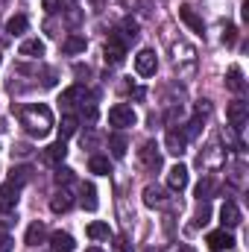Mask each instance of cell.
Here are the masks:
<instances>
[{
    "instance_id": "b9f144b4",
    "label": "cell",
    "mask_w": 249,
    "mask_h": 252,
    "mask_svg": "<svg viewBox=\"0 0 249 252\" xmlns=\"http://www.w3.org/2000/svg\"><path fill=\"white\" fill-rule=\"evenodd\" d=\"M67 3H76V0H67Z\"/></svg>"
},
{
    "instance_id": "5b68a950",
    "label": "cell",
    "mask_w": 249,
    "mask_h": 252,
    "mask_svg": "<svg viewBox=\"0 0 249 252\" xmlns=\"http://www.w3.org/2000/svg\"><path fill=\"white\" fill-rule=\"evenodd\" d=\"M187 141H190V138L185 135V129H182V126H179V129H176V126H170V129H167V135H164V147H167V153H170V156H182V153L187 150Z\"/></svg>"
},
{
    "instance_id": "277c9868",
    "label": "cell",
    "mask_w": 249,
    "mask_h": 252,
    "mask_svg": "<svg viewBox=\"0 0 249 252\" xmlns=\"http://www.w3.org/2000/svg\"><path fill=\"white\" fill-rule=\"evenodd\" d=\"M199 164H202L205 170H217L220 164H226V153H223V147H220V141H217V138H214V141L202 150Z\"/></svg>"
},
{
    "instance_id": "9a60e30c",
    "label": "cell",
    "mask_w": 249,
    "mask_h": 252,
    "mask_svg": "<svg viewBox=\"0 0 249 252\" xmlns=\"http://www.w3.org/2000/svg\"><path fill=\"white\" fill-rule=\"evenodd\" d=\"M85 97H88V91H85L82 85H73V88L62 91L59 103H62V109H76V106H82V100H85Z\"/></svg>"
},
{
    "instance_id": "ab89813d",
    "label": "cell",
    "mask_w": 249,
    "mask_h": 252,
    "mask_svg": "<svg viewBox=\"0 0 249 252\" xmlns=\"http://www.w3.org/2000/svg\"><path fill=\"white\" fill-rule=\"evenodd\" d=\"M167 252H193V250H190L187 244H176V247H170Z\"/></svg>"
},
{
    "instance_id": "d4e9b609",
    "label": "cell",
    "mask_w": 249,
    "mask_h": 252,
    "mask_svg": "<svg viewBox=\"0 0 249 252\" xmlns=\"http://www.w3.org/2000/svg\"><path fill=\"white\" fill-rule=\"evenodd\" d=\"M27 27H30L27 15H12V18L6 21V32H9V35H24V32H27Z\"/></svg>"
},
{
    "instance_id": "7a4b0ae2",
    "label": "cell",
    "mask_w": 249,
    "mask_h": 252,
    "mask_svg": "<svg viewBox=\"0 0 249 252\" xmlns=\"http://www.w3.org/2000/svg\"><path fill=\"white\" fill-rule=\"evenodd\" d=\"M170 53H173V64L179 67V76H190L193 67H196V50L185 41H173Z\"/></svg>"
},
{
    "instance_id": "5bb4252c",
    "label": "cell",
    "mask_w": 249,
    "mask_h": 252,
    "mask_svg": "<svg viewBox=\"0 0 249 252\" xmlns=\"http://www.w3.org/2000/svg\"><path fill=\"white\" fill-rule=\"evenodd\" d=\"M170 202V196H167V190L158 188V185H147L144 188V205H150V208H164Z\"/></svg>"
},
{
    "instance_id": "8992f818",
    "label": "cell",
    "mask_w": 249,
    "mask_h": 252,
    "mask_svg": "<svg viewBox=\"0 0 249 252\" xmlns=\"http://www.w3.org/2000/svg\"><path fill=\"white\" fill-rule=\"evenodd\" d=\"M205 244H208L211 252H235V235L226 232V229H217L205 238Z\"/></svg>"
},
{
    "instance_id": "2e32d148",
    "label": "cell",
    "mask_w": 249,
    "mask_h": 252,
    "mask_svg": "<svg viewBox=\"0 0 249 252\" xmlns=\"http://www.w3.org/2000/svg\"><path fill=\"white\" fill-rule=\"evenodd\" d=\"M220 223H223V229L241 226V208H238L235 202H223V208H220Z\"/></svg>"
},
{
    "instance_id": "e0dca14e",
    "label": "cell",
    "mask_w": 249,
    "mask_h": 252,
    "mask_svg": "<svg viewBox=\"0 0 249 252\" xmlns=\"http://www.w3.org/2000/svg\"><path fill=\"white\" fill-rule=\"evenodd\" d=\"M167 188L170 190H185L187 188V167L185 164H176L167 170Z\"/></svg>"
},
{
    "instance_id": "4fadbf2b",
    "label": "cell",
    "mask_w": 249,
    "mask_h": 252,
    "mask_svg": "<svg viewBox=\"0 0 249 252\" xmlns=\"http://www.w3.org/2000/svg\"><path fill=\"white\" fill-rule=\"evenodd\" d=\"M64 156H67V147H64L62 138H59V141H53L50 147H44V150H41V161H44V164H62Z\"/></svg>"
},
{
    "instance_id": "30bf717a",
    "label": "cell",
    "mask_w": 249,
    "mask_h": 252,
    "mask_svg": "<svg viewBox=\"0 0 249 252\" xmlns=\"http://www.w3.org/2000/svg\"><path fill=\"white\" fill-rule=\"evenodd\" d=\"M18 193H21V188L12 185V182H3L0 185V211L3 214H9V211L18 208Z\"/></svg>"
},
{
    "instance_id": "ba28073f",
    "label": "cell",
    "mask_w": 249,
    "mask_h": 252,
    "mask_svg": "<svg viewBox=\"0 0 249 252\" xmlns=\"http://www.w3.org/2000/svg\"><path fill=\"white\" fill-rule=\"evenodd\" d=\"M226 118H229V126L235 129V132H241L249 121V109L244 100H235V103H229V109H226Z\"/></svg>"
},
{
    "instance_id": "8fae6325",
    "label": "cell",
    "mask_w": 249,
    "mask_h": 252,
    "mask_svg": "<svg viewBox=\"0 0 249 252\" xmlns=\"http://www.w3.org/2000/svg\"><path fill=\"white\" fill-rule=\"evenodd\" d=\"M70 205H73V190H70V185H59V190H56L53 199H50L53 214H64V211H70Z\"/></svg>"
},
{
    "instance_id": "ffe728a7",
    "label": "cell",
    "mask_w": 249,
    "mask_h": 252,
    "mask_svg": "<svg viewBox=\"0 0 249 252\" xmlns=\"http://www.w3.org/2000/svg\"><path fill=\"white\" fill-rule=\"evenodd\" d=\"M50 250L53 252H73L76 250V241L67 232H53L50 235Z\"/></svg>"
},
{
    "instance_id": "83f0119b",
    "label": "cell",
    "mask_w": 249,
    "mask_h": 252,
    "mask_svg": "<svg viewBox=\"0 0 249 252\" xmlns=\"http://www.w3.org/2000/svg\"><path fill=\"white\" fill-rule=\"evenodd\" d=\"M100 199H97V188L94 185H82V208L85 211H97Z\"/></svg>"
},
{
    "instance_id": "52a82bcc",
    "label": "cell",
    "mask_w": 249,
    "mask_h": 252,
    "mask_svg": "<svg viewBox=\"0 0 249 252\" xmlns=\"http://www.w3.org/2000/svg\"><path fill=\"white\" fill-rule=\"evenodd\" d=\"M135 70H138V76H153V73L158 70V56H156V50L144 47V50L135 56Z\"/></svg>"
},
{
    "instance_id": "484cf974",
    "label": "cell",
    "mask_w": 249,
    "mask_h": 252,
    "mask_svg": "<svg viewBox=\"0 0 249 252\" xmlns=\"http://www.w3.org/2000/svg\"><path fill=\"white\" fill-rule=\"evenodd\" d=\"M88 238H91V241H112V229H109V223L94 220V223L88 226Z\"/></svg>"
},
{
    "instance_id": "ac0fdd59",
    "label": "cell",
    "mask_w": 249,
    "mask_h": 252,
    "mask_svg": "<svg viewBox=\"0 0 249 252\" xmlns=\"http://www.w3.org/2000/svg\"><path fill=\"white\" fill-rule=\"evenodd\" d=\"M179 18H182V24H185V27H190V32H196V35H202V32H205L202 18H199L190 6H179Z\"/></svg>"
},
{
    "instance_id": "4dcf8cb0",
    "label": "cell",
    "mask_w": 249,
    "mask_h": 252,
    "mask_svg": "<svg viewBox=\"0 0 249 252\" xmlns=\"http://www.w3.org/2000/svg\"><path fill=\"white\" fill-rule=\"evenodd\" d=\"M112 241H115V244H112V250H115V252H135V250H132V244H129V238H126V235H118V238L112 235Z\"/></svg>"
},
{
    "instance_id": "f35d334b",
    "label": "cell",
    "mask_w": 249,
    "mask_h": 252,
    "mask_svg": "<svg viewBox=\"0 0 249 252\" xmlns=\"http://www.w3.org/2000/svg\"><path fill=\"white\" fill-rule=\"evenodd\" d=\"M73 73H76V76H85V79H88V76H91V67H88V64H85V67H82V64H76V67H73Z\"/></svg>"
},
{
    "instance_id": "9c48e42d",
    "label": "cell",
    "mask_w": 249,
    "mask_h": 252,
    "mask_svg": "<svg viewBox=\"0 0 249 252\" xmlns=\"http://www.w3.org/2000/svg\"><path fill=\"white\" fill-rule=\"evenodd\" d=\"M138 156H141V164H144L150 173H156V170L161 167V153H158V147H156L153 141H147V144L141 147V153H138Z\"/></svg>"
},
{
    "instance_id": "f1b7e54d",
    "label": "cell",
    "mask_w": 249,
    "mask_h": 252,
    "mask_svg": "<svg viewBox=\"0 0 249 252\" xmlns=\"http://www.w3.org/2000/svg\"><path fill=\"white\" fill-rule=\"evenodd\" d=\"M88 170L97 173V176H106L112 167H109V158H106V156H91V158H88Z\"/></svg>"
},
{
    "instance_id": "836d02e7",
    "label": "cell",
    "mask_w": 249,
    "mask_h": 252,
    "mask_svg": "<svg viewBox=\"0 0 249 252\" xmlns=\"http://www.w3.org/2000/svg\"><path fill=\"white\" fill-rule=\"evenodd\" d=\"M208 217H211V208H208V202H202V205H199V211H196V226H205V223H208Z\"/></svg>"
},
{
    "instance_id": "4316f807",
    "label": "cell",
    "mask_w": 249,
    "mask_h": 252,
    "mask_svg": "<svg viewBox=\"0 0 249 252\" xmlns=\"http://www.w3.org/2000/svg\"><path fill=\"white\" fill-rule=\"evenodd\" d=\"M109 147H112V156H115V158H124V156H126V147H129V141H126L124 132H115V135L109 138Z\"/></svg>"
},
{
    "instance_id": "cb8c5ba5",
    "label": "cell",
    "mask_w": 249,
    "mask_h": 252,
    "mask_svg": "<svg viewBox=\"0 0 249 252\" xmlns=\"http://www.w3.org/2000/svg\"><path fill=\"white\" fill-rule=\"evenodd\" d=\"M18 53L27 56V59H38V56L44 53V41H38V38H27V41L18 47Z\"/></svg>"
},
{
    "instance_id": "d590c367",
    "label": "cell",
    "mask_w": 249,
    "mask_h": 252,
    "mask_svg": "<svg viewBox=\"0 0 249 252\" xmlns=\"http://www.w3.org/2000/svg\"><path fill=\"white\" fill-rule=\"evenodd\" d=\"M211 115V103L208 100H199L196 103V121H202V118H208Z\"/></svg>"
},
{
    "instance_id": "1f68e13d",
    "label": "cell",
    "mask_w": 249,
    "mask_h": 252,
    "mask_svg": "<svg viewBox=\"0 0 249 252\" xmlns=\"http://www.w3.org/2000/svg\"><path fill=\"white\" fill-rule=\"evenodd\" d=\"M27 179H30V167H18V170H12V179H9V182L21 188V185H24Z\"/></svg>"
},
{
    "instance_id": "d6a6232c",
    "label": "cell",
    "mask_w": 249,
    "mask_h": 252,
    "mask_svg": "<svg viewBox=\"0 0 249 252\" xmlns=\"http://www.w3.org/2000/svg\"><path fill=\"white\" fill-rule=\"evenodd\" d=\"M211 190H214V182H211V179H202V182L196 185V196H199V202H202V199H208V196H211Z\"/></svg>"
},
{
    "instance_id": "e575fe53",
    "label": "cell",
    "mask_w": 249,
    "mask_h": 252,
    "mask_svg": "<svg viewBox=\"0 0 249 252\" xmlns=\"http://www.w3.org/2000/svg\"><path fill=\"white\" fill-rule=\"evenodd\" d=\"M56 182H59V185H70V182H73V170L59 167V170H56Z\"/></svg>"
},
{
    "instance_id": "6da1fadb",
    "label": "cell",
    "mask_w": 249,
    "mask_h": 252,
    "mask_svg": "<svg viewBox=\"0 0 249 252\" xmlns=\"http://www.w3.org/2000/svg\"><path fill=\"white\" fill-rule=\"evenodd\" d=\"M18 121H21V126H24L32 138H44V135H50V129H53V112H50L44 103H30V106H24V109L18 112Z\"/></svg>"
},
{
    "instance_id": "74e56055",
    "label": "cell",
    "mask_w": 249,
    "mask_h": 252,
    "mask_svg": "<svg viewBox=\"0 0 249 252\" xmlns=\"http://www.w3.org/2000/svg\"><path fill=\"white\" fill-rule=\"evenodd\" d=\"M235 38H238V30H235V27H226V32H223V41H226V44H235Z\"/></svg>"
},
{
    "instance_id": "7c38bea8",
    "label": "cell",
    "mask_w": 249,
    "mask_h": 252,
    "mask_svg": "<svg viewBox=\"0 0 249 252\" xmlns=\"http://www.w3.org/2000/svg\"><path fill=\"white\" fill-rule=\"evenodd\" d=\"M103 56H106V64H112V67H118V64H124L126 59V47L112 35L109 41H106V50H103Z\"/></svg>"
},
{
    "instance_id": "60d3db41",
    "label": "cell",
    "mask_w": 249,
    "mask_h": 252,
    "mask_svg": "<svg viewBox=\"0 0 249 252\" xmlns=\"http://www.w3.org/2000/svg\"><path fill=\"white\" fill-rule=\"evenodd\" d=\"M88 252H100V250H97V247H91V250H88Z\"/></svg>"
},
{
    "instance_id": "603a6c76",
    "label": "cell",
    "mask_w": 249,
    "mask_h": 252,
    "mask_svg": "<svg viewBox=\"0 0 249 252\" xmlns=\"http://www.w3.org/2000/svg\"><path fill=\"white\" fill-rule=\"evenodd\" d=\"M85 47H88V44H85V38H82V35H67V38L62 41V53H64V56L85 53Z\"/></svg>"
},
{
    "instance_id": "7402d4cb",
    "label": "cell",
    "mask_w": 249,
    "mask_h": 252,
    "mask_svg": "<svg viewBox=\"0 0 249 252\" xmlns=\"http://www.w3.org/2000/svg\"><path fill=\"white\" fill-rule=\"evenodd\" d=\"M44 238H47V229H44V223H41V220H35V223L27 229V238H24V241H27V247H41V244H44Z\"/></svg>"
},
{
    "instance_id": "3957f363",
    "label": "cell",
    "mask_w": 249,
    "mask_h": 252,
    "mask_svg": "<svg viewBox=\"0 0 249 252\" xmlns=\"http://www.w3.org/2000/svg\"><path fill=\"white\" fill-rule=\"evenodd\" d=\"M135 109L129 106V103H118V106H112L109 109V124L115 126V129H129V126H135Z\"/></svg>"
},
{
    "instance_id": "f546056e",
    "label": "cell",
    "mask_w": 249,
    "mask_h": 252,
    "mask_svg": "<svg viewBox=\"0 0 249 252\" xmlns=\"http://www.w3.org/2000/svg\"><path fill=\"white\" fill-rule=\"evenodd\" d=\"M73 132H76V118H73V115H64V118H62V126H59V135H62V141H64V138H70Z\"/></svg>"
},
{
    "instance_id": "d6986e66",
    "label": "cell",
    "mask_w": 249,
    "mask_h": 252,
    "mask_svg": "<svg viewBox=\"0 0 249 252\" xmlns=\"http://www.w3.org/2000/svg\"><path fill=\"white\" fill-rule=\"evenodd\" d=\"M226 88L235 91V94H244V91H247V79H244V70H241L238 64L229 67V73H226Z\"/></svg>"
},
{
    "instance_id": "44dd1931",
    "label": "cell",
    "mask_w": 249,
    "mask_h": 252,
    "mask_svg": "<svg viewBox=\"0 0 249 252\" xmlns=\"http://www.w3.org/2000/svg\"><path fill=\"white\" fill-rule=\"evenodd\" d=\"M115 38H118L124 47H129V44L138 38V24H135V21H124V24L115 30Z\"/></svg>"
},
{
    "instance_id": "8d00e7d4",
    "label": "cell",
    "mask_w": 249,
    "mask_h": 252,
    "mask_svg": "<svg viewBox=\"0 0 249 252\" xmlns=\"http://www.w3.org/2000/svg\"><path fill=\"white\" fill-rule=\"evenodd\" d=\"M12 250V241H9V235H6V229L0 226V252H9Z\"/></svg>"
}]
</instances>
